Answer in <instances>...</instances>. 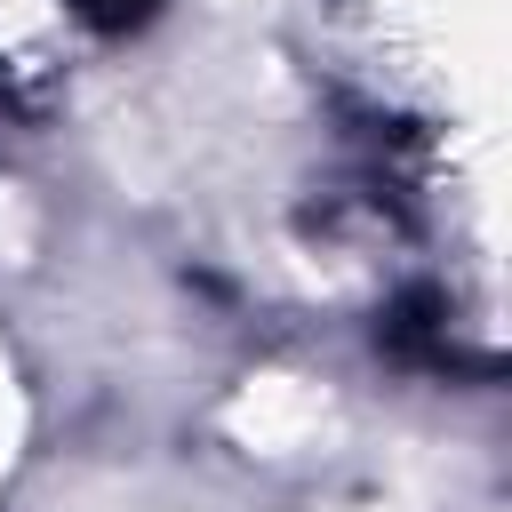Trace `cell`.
Here are the masks:
<instances>
[{
	"instance_id": "1",
	"label": "cell",
	"mask_w": 512,
	"mask_h": 512,
	"mask_svg": "<svg viewBox=\"0 0 512 512\" xmlns=\"http://www.w3.org/2000/svg\"><path fill=\"white\" fill-rule=\"evenodd\" d=\"M80 8H88L96 24H136V16L152 8V0H80Z\"/></svg>"
}]
</instances>
